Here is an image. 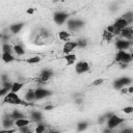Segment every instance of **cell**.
Returning <instances> with one entry per match:
<instances>
[{
  "instance_id": "30bf717a",
  "label": "cell",
  "mask_w": 133,
  "mask_h": 133,
  "mask_svg": "<svg viewBox=\"0 0 133 133\" xmlns=\"http://www.w3.org/2000/svg\"><path fill=\"white\" fill-rule=\"evenodd\" d=\"M68 28L71 30V31H75V30H78L79 28H81L83 26V22L80 21V20H69L68 21Z\"/></svg>"
},
{
  "instance_id": "ab89813d",
  "label": "cell",
  "mask_w": 133,
  "mask_h": 133,
  "mask_svg": "<svg viewBox=\"0 0 133 133\" xmlns=\"http://www.w3.org/2000/svg\"><path fill=\"white\" fill-rule=\"evenodd\" d=\"M45 109H46V110H51V109H53V106H52V105H48V106L45 107Z\"/></svg>"
},
{
  "instance_id": "9c48e42d",
  "label": "cell",
  "mask_w": 133,
  "mask_h": 133,
  "mask_svg": "<svg viewBox=\"0 0 133 133\" xmlns=\"http://www.w3.org/2000/svg\"><path fill=\"white\" fill-rule=\"evenodd\" d=\"M115 47L116 49L119 51H126L127 49H129L131 47V42L130 41H127V39H124V38H121V39H117L116 43H115Z\"/></svg>"
},
{
  "instance_id": "8fae6325",
  "label": "cell",
  "mask_w": 133,
  "mask_h": 133,
  "mask_svg": "<svg viewBox=\"0 0 133 133\" xmlns=\"http://www.w3.org/2000/svg\"><path fill=\"white\" fill-rule=\"evenodd\" d=\"M119 35H121L124 39H127V41H130V42H131V39H132V37H133V29H132V27H131V26H128L127 28L121 30Z\"/></svg>"
},
{
  "instance_id": "603a6c76",
  "label": "cell",
  "mask_w": 133,
  "mask_h": 133,
  "mask_svg": "<svg viewBox=\"0 0 133 133\" xmlns=\"http://www.w3.org/2000/svg\"><path fill=\"white\" fill-rule=\"evenodd\" d=\"M12 51L18 55V56H23L25 54V50L21 45H15L12 46Z\"/></svg>"
},
{
  "instance_id": "5bb4252c",
  "label": "cell",
  "mask_w": 133,
  "mask_h": 133,
  "mask_svg": "<svg viewBox=\"0 0 133 133\" xmlns=\"http://www.w3.org/2000/svg\"><path fill=\"white\" fill-rule=\"evenodd\" d=\"M52 76V71L49 69H44L39 75V81L41 82H47Z\"/></svg>"
},
{
  "instance_id": "2e32d148",
  "label": "cell",
  "mask_w": 133,
  "mask_h": 133,
  "mask_svg": "<svg viewBox=\"0 0 133 133\" xmlns=\"http://www.w3.org/2000/svg\"><path fill=\"white\" fill-rule=\"evenodd\" d=\"M23 26H24L23 23H15V24H11V25L9 26V30H10L11 33L17 34V33H19V32L22 30Z\"/></svg>"
},
{
  "instance_id": "8992f818",
  "label": "cell",
  "mask_w": 133,
  "mask_h": 133,
  "mask_svg": "<svg viewBox=\"0 0 133 133\" xmlns=\"http://www.w3.org/2000/svg\"><path fill=\"white\" fill-rule=\"evenodd\" d=\"M68 18H69V15H68L66 12H64V11H57V12H55L54 16H53V20H54V22H55L58 26L62 25V24L68 20Z\"/></svg>"
},
{
  "instance_id": "4dcf8cb0",
  "label": "cell",
  "mask_w": 133,
  "mask_h": 133,
  "mask_svg": "<svg viewBox=\"0 0 133 133\" xmlns=\"http://www.w3.org/2000/svg\"><path fill=\"white\" fill-rule=\"evenodd\" d=\"M123 112L126 114H131L133 112V107L132 106H126L123 108Z\"/></svg>"
},
{
  "instance_id": "836d02e7",
  "label": "cell",
  "mask_w": 133,
  "mask_h": 133,
  "mask_svg": "<svg viewBox=\"0 0 133 133\" xmlns=\"http://www.w3.org/2000/svg\"><path fill=\"white\" fill-rule=\"evenodd\" d=\"M8 92H9V89H8V88H5V87H1V88H0V97L5 96V95H7Z\"/></svg>"
},
{
  "instance_id": "7a4b0ae2",
  "label": "cell",
  "mask_w": 133,
  "mask_h": 133,
  "mask_svg": "<svg viewBox=\"0 0 133 133\" xmlns=\"http://www.w3.org/2000/svg\"><path fill=\"white\" fill-rule=\"evenodd\" d=\"M124 122H125V118L124 117H121V116H118L116 114H112L109 118H107L106 126H107V129L113 130V129L117 128L118 126H121Z\"/></svg>"
},
{
  "instance_id": "5b68a950",
  "label": "cell",
  "mask_w": 133,
  "mask_h": 133,
  "mask_svg": "<svg viewBox=\"0 0 133 133\" xmlns=\"http://www.w3.org/2000/svg\"><path fill=\"white\" fill-rule=\"evenodd\" d=\"M131 82H132V79L131 78H129V77H122V78H118V79H116L114 81L113 87L115 89H122L123 87H126Z\"/></svg>"
},
{
  "instance_id": "44dd1931",
  "label": "cell",
  "mask_w": 133,
  "mask_h": 133,
  "mask_svg": "<svg viewBox=\"0 0 133 133\" xmlns=\"http://www.w3.org/2000/svg\"><path fill=\"white\" fill-rule=\"evenodd\" d=\"M70 37H71V33L66 30H61L58 32V38L62 42H68Z\"/></svg>"
},
{
  "instance_id": "484cf974",
  "label": "cell",
  "mask_w": 133,
  "mask_h": 133,
  "mask_svg": "<svg viewBox=\"0 0 133 133\" xmlns=\"http://www.w3.org/2000/svg\"><path fill=\"white\" fill-rule=\"evenodd\" d=\"M47 130V127L43 123H37V125L34 127V133H44Z\"/></svg>"
},
{
  "instance_id": "8d00e7d4",
  "label": "cell",
  "mask_w": 133,
  "mask_h": 133,
  "mask_svg": "<svg viewBox=\"0 0 133 133\" xmlns=\"http://www.w3.org/2000/svg\"><path fill=\"white\" fill-rule=\"evenodd\" d=\"M34 11H35V9L32 8V7H30V8H28V9L26 10V14H27V15H33Z\"/></svg>"
},
{
  "instance_id": "ac0fdd59",
  "label": "cell",
  "mask_w": 133,
  "mask_h": 133,
  "mask_svg": "<svg viewBox=\"0 0 133 133\" xmlns=\"http://www.w3.org/2000/svg\"><path fill=\"white\" fill-rule=\"evenodd\" d=\"M1 59L5 63H9V62H12V61L16 60L15 56L12 55V53H2L1 54Z\"/></svg>"
},
{
  "instance_id": "277c9868",
  "label": "cell",
  "mask_w": 133,
  "mask_h": 133,
  "mask_svg": "<svg viewBox=\"0 0 133 133\" xmlns=\"http://www.w3.org/2000/svg\"><path fill=\"white\" fill-rule=\"evenodd\" d=\"M89 69H90V66H89V63L87 61H78L75 64V72L78 75H81V74L88 72Z\"/></svg>"
},
{
  "instance_id": "52a82bcc",
  "label": "cell",
  "mask_w": 133,
  "mask_h": 133,
  "mask_svg": "<svg viewBox=\"0 0 133 133\" xmlns=\"http://www.w3.org/2000/svg\"><path fill=\"white\" fill-rule=\"evenodd\" d=\"M51 95V91L46 89V88H43V87H38L36 89H34V96H35V100H42V99H45L47 97H49Z\"/></svg>"
},
{
  "instance_id": "b9f144b4",
  "label": "cell",
  "mask_w": 133,
  "mask_h": 133,
  "mask_svg": "<svg viewBox=\"0 0 133 133\" xmlns=\"http://www.w3.org/2000/svg\"><path fill=\"white\" fill-rule=\"evenodd\" d=\"M49 133H60V132H59V131H56V130H55V131H49Z\"/></svg>"
},
{
  "instance_id": "e575fe53",
  "label": "cell",
  "mask_w": 133,
  "mask_h": 133,
  "mask_svg": "<svg viewBox=\"0 0 133 133\" xmlns=\"http://www.w3.org/2000/svg\"><path fill=\"white\" fill-rule=\"evenodd\" d=\"M104 82V79H97V80H95L94 82H92V85H95V86H97V85H100V84H102Z\"/></svg>"
},
{
  "instance_id": "d6986e66",
  "label": "cell",
  "mask_w": 133,
  "mask_h": 133,
  "mask_svg": "<svg viewBox=\"0 0 133 133\" xmlns=\"http://www.w3.org/2000/svg\"><path fill=\"white\" fill-rule=\"evenodd\" d=\"M35 100V96H34V89H28L25 94L24 97V101H26L27 103H30L32 101Z\"/></svg>"
},
{
  "instance_id": "4316f807",
  "label": "cell",
  "mask_w": 133,
  "mask_h": 133,
  "mask_svg": "<svg viewBox=\"0 0 133 133\" xmlns=\"http://www.w3.org/2000/svg\"><path fill=\"white\" fill-rule=\"evenodd\" d=\"M124 20H126L127 21V23L129 24V26L132 24V22H133V12L130 10V11H128V12H126L125 15H123V17H122Z\"/></svg>"
},
{
  "instance_id": "cb8c5ba5",
  "label": "cell",
  "mask_w": 133,
  "mask_h": 133,
  "mask_svg": "<svg viewBox=\"0 0 133 133\" xmlns=\"http://www.w3.org/2000/svg\"><path fill=\"white\" fill-rule=\"evenodd\" d=\"M42 113L39 111H33L31 113V122H36V123H41L42 121Z\"/></svg>"
},
{
  "instance_id": "6da1fadb",
  "label": "cell",
  "mask_w": 133,
  "mask_h": 133,
  "mask_svg": "<svg viewBox=\"0 0 133 133\" xmlns=\"http://www.w3.org/2000/svg\"><path fill=\"white\" fill-rule=\"evenodd\" d=\"M3 103L9 104V105H22V106H29L30 105V103H27L26 101H24L18 94H14L10 91L4 96Z\"/></svg>"
},
{
  "instance_id": "ffe728a7",
  "label": "cell",
  "mask_w": 133,
  "mask_h": 133,
  "mask_svg": "<svg viewBox=\"0 0 133 133\" xmlns=\"http://www.w3.org/2000/svg\"><path fill=\"white\" fill-rule=\"evenodd\" d=\"M64 59H65V61H66V65H72V64H74V63L76 62L77 56H76V54L70 53V54H66V55L64 56Z\"/></svg>"
},
{
  "instance_id": "7402d4cb",
  "label": "cell",
  "mask_w": 133,
  "mask_h": 133,
  "mask_svg": "<svg viewBox=\"0 0 133 133\" xmlns=\"http://www.w3.org/2000/svg\"><path fill=\"white\" fill-rule=\"evenodd\" d=\"M41 59H42L41 56H38V55H33V56H31V57L25 59V62L28 63V64H37V63L41 61Z\"/></svg>"
},
{
  "instance_id": "ba28073f",
  "label": "cell",
  "mask_w": 133,
  "mask_h": 133,
  "mask_svg": "<svg viewBox=\"0 0 133 133\" xmlns=\"http://www.w3.org/2000/svg\"><path fill=\"white\" fill-rule=\"evenodd\" d=\"M78 46H77V42H75V41H68V42H65L64 44H63V46H62V52L66 55V54H70V53H72V51L73 50H75V48H77Z\"/></svg>"
},
{
  "instance_id": "d6a6232c",
  "label": "cell",
  "mask_w": 133,
  "mask_h": 133,
  "mask_svg": "<svg viewBox=\"0 0 133 133\" xmlns=\"http://www.w3.org/2000/svg\"><path fill=\"white\" fill-rule=\"evenodd\" d=\"M86 41L85 39H80V41H77V46L78 47H80V48H83V47H85L86 46Z\"/></svg>"
},
{
  "instance_id": "4fadbf2b",
  "label": "cell",
  "mask_w": 133,
  "mask_h": 133,
  "mask_svg": "<svg viewBox=\"0 0 133 133\" xmlns=\"http://www.w3.org/2000/svg\"><path fill=\"white\" fill-rule=\"evenodd\" d=\"M2 126H3L4 129H11V127L15 126V119L10 115H7V116L3 117V119H2Z\"/></svg>"
},
{
  "instance_id": "f546056e",
  "label": "cell",
  "mask_w": 133,
  "mask_h": 133,
  "mask_svg": "<svg viewBox=\"0 0 133 133\" xmlns=\"http://www.w3.org/2000/svg\"><path fill=\"white\" fill-rule=\"evenodd\" d=\"M103 37H104V39H105L106 42H110V41L112 39L113 35H112L111 33H109V32H107V31L105 30V31H104V33H103Z\"/></svg>"
},
{
  "instance_id": "d4e9b609",
  "label": "cell",
  "mask_w": 133,
  "mask_h": 133,
  "mask_svg": "<svg viewBox=\"0 0 133 133\" xmlns=\"http://www.w3.org/2000/svg\"><path fill=\"white\" fill-rule=\"evenodd\" d=\"M87 127H88V123L85 122V121L79 122V123L77 124V126H76L78 132H83V131H85V130L87 129Z\"/></svg>"
},
{
  "instance_id": "d590c367",
  "label": "cell",
  "mask_w": 133,
  "mask_h": 133,
  "mask_svg": "<svg viewBox=\"0 0 133 133\" xmlns=\"http://www.w3.org/2000/svg\"><path fill=\"white\" fill-rule=\"evenodd\" d=\"M119 133H133V129L132 128H125Z\"/></svg>"
},
{
  "instance_id": "1f68e13d",
  "label": "cell",
  "mask_w": 133,
  "mask_h": 133,
  "mask_svg": "<svg viewBox=\"0 0 133 133\" xmlns=\"http://www.w3.org/2000/svg\"><path fill=\"white\" fill-rule=\"evenodd\" d=\"M17 132V129H14V128H11V129H0V133H16Z\"/></svg>"
},
{
  "instance_id": "f35d334b",
  "label": "cell",
  "mask_w": 133,
  "mask_h": 133,
  "mask_svg": "<svg viewBox=\"0 0 133 133\" xmlns=\"http://www.w3.org/2000/svg\"><path fill=\"white\" fill-rule=\"evenodd\" d=\"M121 92H122V94H127V87H123V88L121 89Z\"/></svg>"
},
{
  "instance_id": "60d3db41",
  "label": "cell",
  "mask_w": 133,
  "mask_h": 133,
  "mask_svg": "<svg viewBox=\"0 0 133 133\" xmlns=\"http://www.w3.org/2000/svg\"><path fill=\"white\" fill-rule=\"evenodd\" d=\"M24 133H34V131L33 130H31V129H28L26 132H24Z\"/></svg>"
},
{
  "instance_id": "9a60e30c",
  "label": "cell",
  "mask_w": 133,
  "mask_h": 133,
  "mask_svg": "<svg viewBox=\"0 0 133 133\" xmlns=\"http://www.w3.org/2000/svg\"><path fill=\"white\" fill-rule=\"evenodd\" d=\"M113 26H114L115 28H117L118 30H123V29L127 28V27L129 26V24H128L127 21L124 20L123 18H118V19L113 23Z\"/></svg>"
},
{
  "instance_id": "74e56055",
  "label": "cell",
  "mask_w": 133,
  "mask_h": 133,
  "mask_svg": "<svg viewBox=\"0 0 133 133\" xmlns=\"http://www.w3.org/2000/svg\"><path fill=\"white\" fill-rule=\"evenodd\" d=\"M127 92H128V94H132V92H133V86H132V85H130V86L127 88Z\"/></svg>"
},
{
  "instance_id": "f1b7e54d",
  "label": "cell",
  "mask_w": 133,
  "mask_h": 133,
  "mask_svg": "<svg viewBox=\"0 0 133 133\" xmlns=\"http://www.w3.org/2000/svg\"><path fill=\"white\" fill-rule=\"evenodd\" d=\"M2 53H12V47L7 43L3 44L2 45Z\"/></svg>"
},
{
  "instance_id": "83f0119b",
  "label": "cell",
  "mask_w": 133,
  "mask_h": 133,
  "mask_svg": "<svg viewBox=\"0 0 133 133\" xmlns=\"http://www.w3.org/2000/svg\"><path fill=\"white\" fill-rule=\"evenodd\" d=\"M10 116L16 121V119H18V118H22V117H25L24 116V114L21 112V111H19V110H14L12 112H11V114H10Z\"/></svg>"
},
{
  "instance_id": "e0dca14e",
  "label": "cell",
  "mask_w": 133,
  "mask_h": 133,
  "mask_svg": "<svg viewBox=\"0 0 133 133\" xmlns=\"http://www.w3.org/2000/svg\"><path fill=\"white\" fill-rule=\"evenodd\" d=\"M23 87H24V83H22V82H12L9 91L14 92V94H18Z\"/></svg>"
},
{
  "instance_id": "7c38bea8",
  "label": "cell",
  "mask_w": 133,
  "mask_h": 133,
  "mask_svg": "<svg viewBox=\"0 0 133 133\" xmlns=\"http://www.w3.org/2000/svg\"><path fill=\"white\" fill-rule=\"evenodd\" d=\"M31 123H32L31 119L26 118V117H22V118H18V119L15 121V127H16L17 129H20V128L29 126Z\"/></svg>"
},
{
  "instance_id": "3957f363",
  "label": "cell",
  "mask_w": 133,
  "mask_h": 133,
  "mask_svg": "<svg viewBox=\"0 0 133 133\" xmlns=\"http://www.w3.org/2000/svg\"><path fill=\"white\" fill-rule=\"evenodd\" d=\"M115 60L117 62H121L123 64H127L132 61V55L127 51H117L115 54Z\"/></svg>"
}]
</instances>
